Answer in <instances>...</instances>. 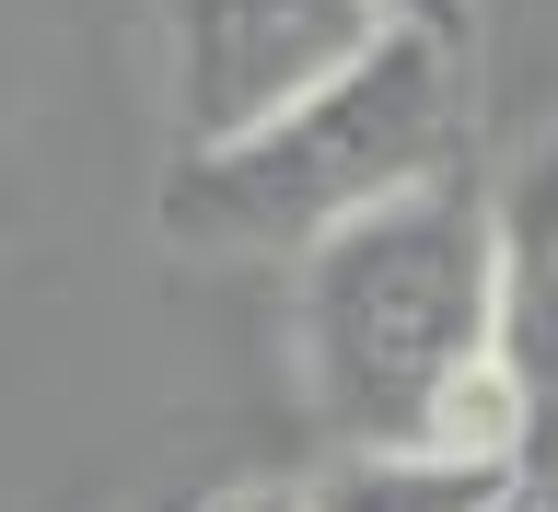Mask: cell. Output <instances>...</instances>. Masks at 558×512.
Listing matches in <instances>:
<instances>
[{
    "instance_id": "obj_2",
    "label": "cell",
    "mask_w": 558,
    "mask_h": 512,
    "mask_svg": "<svg viewBox=\"0 0 558 512\" xmlns=\"http://www.w3.org/2000/svg\"><path fill=\"white\" fill-rule=\"evenodd\" d=\"M465 140H477L465 47H442V35H384L373 59H349L326 94L279 105L268 129L174 152L151 222H163V245H186V257H303V245H326L338 222H361V210L465 175Z\"/></svg>"
},
{
    "instance_id": "obj_11",
    "label": "cell",
    "mask_w": 558,
    "mask_h": 512,
    "mask_svg": "<svg viewBox=\"0 0 558 512\" xmlns=\"http://www.w3.org/2000/svg\"><path fill=\"white\" fill-rule=\"evenodd\" d=\"M547 489H558V478H547Z\"/></svg>"
},
{
    "instance_id": "obj_6",
    "label": "cell",
    "mask_w": 558,
    "mask_h": 512,
    "mask_svg": "<svg viewBox=\"0 0 558 512\" xmlns=\"http://www.w3.org/2000/svg\"><path fill=\"white\" fill-rule=\"evenodd\" d=\"M396 35H442V47H465L477 35V0H373Z\"/></svg>"
},
{
    "instance_id": "obj_9",
    "label": "cell",
    "mask_w": 558,
    "mask_h": 512,
    "mask_svg": "<svg viewBox=\"0 0 558 512\" xmlns=\"http://www.w3.org/2000/svg\"><path fill=\"white\" fill-rule=\"evenodd\" d=\"M151 512H198V501H151Z\"/></svg>"
},
{
    "instance_id": "obj_3",
    "label": "cell",
    "mask_w": 558,
    "mask_h": 512,
    "mask_svg": "<svg viewBox=\"0 0 558 512\" xmlns=\"http://www.w3.org/2000/svg\"><path fill=\"white\" fill-rule=\"evenodd\" d=\"M373 0H163V117L174 152L268 129L279 105L326 94L349 59L384 47Z\"/></svg>"
},
{
    "instance_id": "obj_10",
    "label": "cell",
    "mask_w": 558,
    "mask_h": 512,
    "mask_svg": "<svg viewBox=\"0 0 558 512\" xmlns=\"http://www.w3.org/2000/svg\"><path fill=\"white\" fill-rule=\"evenodd\" d=\"M547 512H558V489H547Z\"/></svg>"
},
{
    "instance_id": "obj_8",
    "label": "cell",
    "mask_w": 558,
    "mask_h": 512,
    "mask_svg": "<svg viewBox=\"0 0 558 512\" xmlns=\"http://www.w3.org/2000/svg\"><path fill=\"white\" fill-rule=\"evenodd\" d=\"M500 512H547V478H523V489H512V501H500Z\"/></svg>"
},
{
    "instance_id": "obj_5",
    "label": "cell",
    "mask_w": 558,
    "mask_h": 512,
    "mask_svg": "<svg viewBox=\"0 0 558 512\" xmlns=\"http://www.w3.org/2000/svg\"><path fill=\"white\" fill-rule=\"evenodd\" d=\"M523 489V466H488V454L453 443H373V454H326L303 478L314 512H500Z\"/></svg>"
},
{
    "instance_id": "obj_1",
    "label": "cell",
    "mask_w": 558,
    "mask_h": 512,
    "mask_svg": "<svg viewBox=\"0 0 558 512\" xmlns=\"http://www.w3.org/2000/svg\"><path fill=\"white\" fill-rule=\"evenodd\" d=\"M291 373L338 454L453 443L523 466V408L488 361V187L442 175L291 257Z\"/></svg>"
},
{
    "instance_id": "obj_4",
    "label": "cell",
    "mask_w": 558,
    "mask_h": 512,
    "mask_svg": "<svg viewBox=\"0 0 558 512\" xmlns=\"http://www.w3.org/2000/svg\"><path fill=\"white\" fill-rule=\"evenodd\" d=\"M488 361L523 408L535 478H558V117L488 187Z\"/></svg>"
},
{
    "instance_id": "obj_7",
    "label": "cell",
    "mask_w": 558,
    "mask_h": 512,
    "mask_svg": "<svg viewBox=\"0 0 558 512\" xmlns=\"http://www.w3.org/2000/svg\"><path fill=\"white\" fill-rule=\"evenodd\" d=\"M198 512H314L303 478H233V489H198Z\"/></svg>"
}]
</instances>
